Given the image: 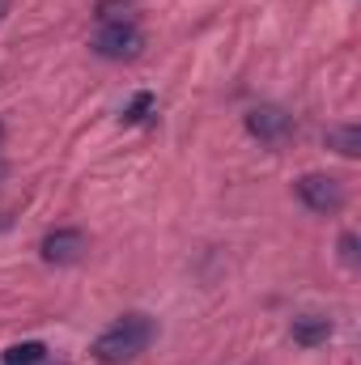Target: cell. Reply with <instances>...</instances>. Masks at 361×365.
Returning <instances> with one entry per match:
<instances>
[{
  "label": "cell",
  "instance_id": "obj_1",
  "mask_svg": "<svg viewBox=\"0 0 361 365\" xmlns=\"http://www.w3.org/2000/svg\"><path fill=\"white\" fill-rule=\"evenodd\" d=\"M153 340V323L145 314H123L115 327H106L98 340H93V357L102 365H123L132 357H141Z\"/></svg>",
  "mask_w": 361,
  "mask_h": 365
},
{
  "label": "cell",
  "instance_id": "obj_2",
  "mask_svg": "<svg viewBox=\"0 0 361 365\" xmlns=\"http://www.w3.org/2000/svg\"><path fill=\"white\" fill-rule=\"evenodd\" d=\"M90 47L102 60H136L141 47H145V34H141L132 21H111V26H102V30L93 34Z\"/></svg>",
  "mask_w": 361,
  "mask_h": 365
},
{
  "label": "cell",
  "instance_id": "obj_3",
  "mask_svg": "<svg viewBox=\"0 0 361 365\" xmlns=\"http://www.w3.org/2000/svg\"><path fill=\"white\" fill-rule=\"evenodd\" d=\"M298 200H302L310 212L332 217V212L345 208V182L332 179V175H302V179H298Z\"/></svg>",
  "mask_w": 361,
  "mask_h": 365
},
{
  "label": "cell",
  "instance_id": "obj_4",
  "mask_svg": "<svg viewBox=\"0 0 361 365\" xmlns=\"http://www.w3.org/2000/svg\"><path fill=\"white\" fill-rule=\"evenodd\" d=\"M247 132L260 140V145H285L293 136V115L280 110V106H251L247 110Z\"/></svg>",
  "mask_w": 361,
  "mask_h": 365
},
{
  "label": "cell",
  "instance_id": "obj_5",
  "mask_svg": "<svg viewBox=\"0 0 361 365\" xmlns=\"http://www.w3.org/2000/svg\"><path fill=\"white\" fill-rule=\"evenodd\" d=\"M43 259L47 264H77V259H86V251H90V238L81 234V230H73V225H64V230H51L47 238H43Z\"/></svg>",
  "mask_w": 361,
  "mask_h": 365
},
{
  "label": "cell",
  "instance_id": "obj_6",
  "mask_svg": "<svg viewBox=\"0 0 361 365\" xmlns=\"http://www.w3.org/2000/svg\"><path fill=\"white\" fill-rule=\"evenodd\" d=\"M327 340H332V319H323V314H298V319H293V344L319 349V344H327Z\"/></svg>",
  "mask_w": 361,
  "mask_h": 365
},
{
  "label": "cell",
  "instance_id": "obj_7",
  "mask_svg": "<svg viewBox=\"0 0 361 365\" xmlns=\"http://www.w3.org/2000/svg\"><path fill=\"white\" fill-rule=\"evenodd\" d=\"M327 149H336L340 158H357V153H361V128H357V123L327 128Z\"/></svg>",
  "mask_w": 361,
  "mask_h": 365
},
{
  "label": "cell",
  "instance_id": "obj_8",
  "mask_svg": "<svg viewBox=\"0 0 361 365\" xmlns=\"http://www.w3.org/2000/svg\"><path fill=\"white\" fill-rule=\"evenodd\" d=\"M0 361H4V365H43V361H47V344H39V340L13 344V349H4V353H0Z\"/></svg>",
  "mask_w": 361,
  "mask_h": 365
},
{
  "label": "cell",
  "instance_id": "obj_9",
  "mask_svg": "<svg viewBox=\"0 0 361 365\" xmlns=\"http://www.w3.org/2000/svg\"><path fill=\"white\" fill-rule=\"evenodd\" d=\"M153 106H158V98H153L149 90H141L128 106H123V115H119V119H123V123H141V119H149V110H153Z\"/></svg>",
  "mask_w": 361,
  "mask_h": 365
},
{
  "label": "cell",
  "instance_id": "obj_10",
  "mask_svg": "<svg viewBox=\"0 0 361 365\" xmlns=\"http://www.w3.org/2000/svg\"><path fill=\"white\" fill-rule=\"evenodd\" d=\"M98 21L111 26V21H132V4L128 0H102L98 4Z\"/></svg>",
  "mask_w": 361,
  "mask_h": 365
},
{
  "label": "cell",
  "instance_id": "obj_11",
  "mask_svg": "<svg viewBox=\"0 0 361 365\" xmlns=\"http://www.w3.org/2000/svg\"><path fill=\"white\" fill-rule=\"evenodd\" d=\"M340 259L353 268L357 264V234H340Z\"/></svg>",
  "mask_w": 361,
  "mask_h": 365
},
{
  "label": "cell",
  "instance_id": "obj_12",
  "mask_svg": "<svg viewBox=\"0 0 361 365\" xmlns=\"http://www.w3.org/2000/svg\"><path fill=\"white\" fill-rule=\"evenodd\" d=\"M4 13H9V0H0V21H4Z\"/></svg>",
  "mask_w": 361,
  "mask_h": 365
},
{
  "label": "cell",
  "instance_id": "obj_13",
  "mask_svg": "<svg viewBox=\"0 0 361 365\" xmlns=\"http://www.w3.org/2000/svg\"><path fill=\"white\" fill-rule=\"evenodd\" d=\"M0 179H4V162H0Z\"/></svg>",
  "mask_w": 361,
  "mask_h": 365
}]
</instances>
